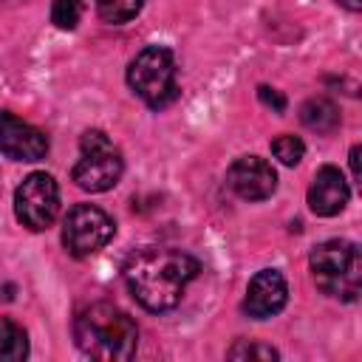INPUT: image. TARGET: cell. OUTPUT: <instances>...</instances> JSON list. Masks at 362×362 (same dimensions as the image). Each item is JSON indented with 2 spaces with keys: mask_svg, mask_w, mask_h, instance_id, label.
<instances>
[{
  "mask_svg": "<svg viewBox=\"0 0 362 362\" xmlns=\"http://www.w3.org/2000/svg\"><path fill=\"white\" fill-rule=\"evenodd\" d=\"M0 153L11 161H40L48 153V139L40 127L0 110Z\"/></svg>",
  "mask_w": 362,
  "mask_h": 362,
  "instance_id": "9c48e42d",
  "label": "cell"
},
{
  "mask_svg": "<svg viewBox=\"0 0 362 362\" xmlns=\"http://www.w3.org/2000/svg\"><path fill=\"white\" fill-rule=\"evenodd\" d=\"M82 156L71 170V181L85 192H107L124 173V158L102 130H85L79 139Z\"/></svg>",
  "mask_w": 362,
  "mask_h": 362,
  "instance_id": "5b68a950",
  "label": "cell"
},
{
  "mask_svg": "<svg viewBox=\"0 0 362 362\" xmlns=\"http://www.w3.org/2000/svg\"><path fill=\"white\" fill-rule=\"evenodd\" d=\"M359 153H362V147H359V144H354V147H351V156H348V158H351L354 181H359V178H362V170H359Z\"/></svg>",
  "mask_w": 362,
  "mask_h": 362,
  "instance_id": "d6986e66",
  "label": "cell"
},
{
  "mask_svg": "<svg viewBox=\"0 0 362 362\" xmlns=\"http://www.w3.org/2000/svg\"><path fill=\"white\" fill-rule=\"evenodd\" d=\"M127 85L147 107H153V110L170 107L178 99L173 51L164 45L141 48L127 65Z\"/></svg>",
  "mask_w": 362,
  "mask_h": 362,
  "instance_id": "277c9868",
  "label": "cell"
},
{
  "mask_svg": "<svg viewBox=\"0 0 362 362\" xmlns=\"http://www.w3.org/2000/svg\"><path fill=\"white\" fill-rule=\"evenodd\" d=\"M141 8H144V0H96V14L110 25L130 23Z\"/></svg>",
  "mask_w": 362,
  "mask_h": 362,
  "instance_id": "5bb4252c",
  "label": "cell"
},
{
  "mask_svg": "<svg viewBox=\"0 0 362 362\" xmlns=\"http://www.w3.org/2000/svg\"><path fill=\"white\" fill-rule=\"evenodd\" d=\"M14 215L31 232L48 229L59 215V187L54 175L48 173L25 175L23 184L14 189Z\"/></svg>",
  "mask_w": 362,
  "mask_h": 362,
  "instance_id": "52a82bcc",
  "label": "cell"
},
{
  "mask_svg": "<svg viewBox=\"0 0 362 362\" xmlns=\"http://www.w3.org/2000/svg\"><path fill=\"white\" fill-rule=\"evenodd\" d=\"M300 122L314 133H334L339 127V107L325 96H311L300 107Z\"/></svg>",
  "mask_w": 362,
  "mask_h": 362,
  "instance_id": "7c38bea8",
  "label": "cell"
},
{
  "mask_svg": "<svg viewBox=\"0 0 362 362\" xmlns=\"http://www.w3.org/2000/svg\"><path fill=\"white\" fill-rule=\"evenodd\" d=\"M342 8H348V11H359L362 8V0H337Z\"/></svg>",
  "mask_w": 362,
  "mask_h": 362,
  "instance_id": "ffe728a7",
  "label": "cell"
},
{
  "mask_svg": "<svg viewBox=\"0 0 362 362\" xmlns=\"http://www.w3.org/2000/svg\"><path fill=\"white\" fill-rule=\"evenodd\" d=\"M351 198V189H348V181L345 175L334 167V164H325L314 173V181L308 187V209L320 218H334L345 209Z\"/></svg>",
  "mask_w": 362,
  "mask_h": 362,
  "instance_id": "8fae6325",
  "label": "cell"
},
{
  "mask_svg": "<svg viewBox=\"0 0 362 362\" xmlns=\"http://www.w3.org/2000/svg\"><path fill=\"white\" fill-rule=\"evenodd\" d=\"M116 235L113 218L93 206V204H76L62 218V246L71 257H90L99 249H105Z\"/></svg>",
  "mask_w": 362,
  "mask_h": 362,
  "instance_id": "8992f818",
  "label": "cell"
},
{
  "mask_svg": "<svg viewBox=\"0 0 362 362\" xmlns=\"http://www.w3.org/2000/svg\"><path fill=\"white\" fill-rule=\"evenodd\" d=\"M226 356H229V359H277L280 354H277L272 345L240 339V342H235V345L226 351Z\"/></svg>",
  "mask_w": 362,
  "mask_h": 362,
  "instance_id": "e0dca14e",
  "label": "cell"
},
{
  "mask_svg": "<svg viewBox=\"0 0 362 362\" xmlns=\"http://www.w3.org/2000/svg\"><path fill=\"white\" fill-rule=\"evenodd\" d=\"M226 184L243 201H266L277 189V173L260 156H240L226 170Z\"/></svg>",
  "mask_w": 362,
  "mask_h": 362,
  "instance_id": "ba28073f",
  "label": "cell"
},
{
  "mask_svg": "<svg viewBox=\"0 0 362 362\" xmlns=\"http://www.w3.org/2000/svg\"><path fill=\"white\" fill-rule=\"evenodd\" d=\"M85 3L88 0H54L51 3V23L62 31H71L76 28L82 11H85Z\"/></svg>",
  "mask_w": 362,
  "mask_h": 362,
  "instance_id": "9a60e30c",
  "label": "cell"
},
{
  "mask_svg": "<svg viewBox=\"0 0 362 362\" xmlns=\"http://www.w3.org/2000/svg\"><path fill=\"white\" fill-rule=\"evenodd\" d=\"M28 356V337L23 325L0 317V362H20Z\"/></svg>",
  "mask_w": 362,
  "mask_h": 362,
  "instance_id": "4fadbf2b",
  "label": "cell"
},
{
  "mask_svg": "<svg viewBox=\"0 0 362 362\" xmlns=\"http://www.w3.org/2000/svg\"><path fill=\"white\" fill-rule=\"evenodd\" d=\"M272 156H274L280 164L294 167V164H300V158L305 156V144H303V139H297V136H291V133H283V136H277V139L272 141Z\"/></svg>",
  "mask_w": 362,
  "mask_h": 362,
  "instance_id": "2e32d148",
  "label": "cell"
},
{
  "mask_svg": "<svg viewBox=\"0 0 362 362\" xmlns=\"http://www.w3.org/2000/svg\"><path fill=\"white\" fill-rule=\"evenodd\" d=\"M198 274H201V263L192 255L170 246L136 249L122 269L124 286L133 294V300L153 314L175 308L187 286Z\"/></svg>",
  "mask_w": 362,
  "mask_h": 362,
  "instance_id": "6da1fadb",
  "label": "cell"
},
{
  "mask_svg": "<svg viewBox=\"0 0 362 362\" xmlns=\"http://www.w3.org/2000/svg\"><path fill=\"white\" fill-rule=\"evenodd\" d=\"M314 286L342 303H356L362 286V252L354 240H322L308 257Z\"/></svg>",
  "mask_w": 362,
  "mask_h": 362,
  "instance_id": "3957f363",
  "label": "cell"
},
{
  "mask_svg": "<svg viewBox=\"0 0 362 362\" xmlns=\"http://www.w3.org/2000/svg\"><path fill=\"white\" fill-rule=\"evenodd\" d=\"M286 300H288L286 277L277 269H260L249 280V288H246V297H243V311L252 320H269V317L283 311Z\"/></svg>",
  "mask_w": 362,
  "mask_h": 362,
  "instance_id": "30bf717a",
  "label": "cell"
},
{
  "mask_svg": "<svg viewBox=\"0 0 362 362\" xmlns=\"http://www.w3.org/2000/svg\"><path fill=\"white\" fill-rule=\"evenodd\" d=\"M257 96H260V102H263L266 107H272L274 113H283V110H286V96H283L280 90H274V88H269V85H260V88H257Z\"/></svg>",
  "mask_w": 362,
  "mask_h": 362,
  "instance_id": "ac0fdd59",
  "label": "cell"
},
{
  "mask_svg": "<svg viewBox=\"0 0 362 362\" xmlns=\"http://www.w3.org/2000/svg\"><path fill=\"white\" fill-rule=\"evenodd\" d=\"M74 339L79 351L102 362H124L139 348L136 320L107 300L88 303L74 317Z\"/></svg>",
  "mask_w": 362,
  "mask_h": 362,
  "instance_id": "7a4b0ae2",
  "label": "cell"
}]
</instances>
